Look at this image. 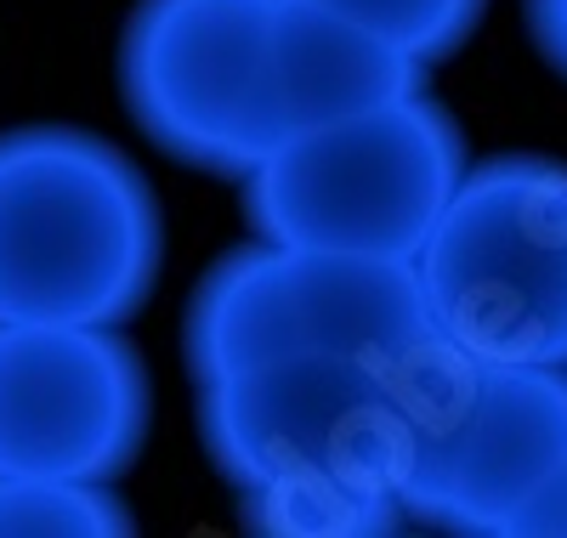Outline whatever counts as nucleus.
<instances>
[{
  "instance_id": "1",
  "label": "nucleus",
  "mask_w": 567,
  "mask_h": 538,
  "mask_svg": "<svg viewBox=\"0 0 567 538\" xmlns=\"http://www.w3.org/2000/svg\"><path fill=\"white\" fill-rule=\"evenodd\" d=\"M165 272L159 193L80 125L0 131V323L125 329Z\"/></svg>"
},
{
  "instance_id": "2",
  "label": "nucleus",
  "mask_w": 567,
  "mask_h": 538,
  "mask_svg": "<svg viewBox=\"0 0 567 538\" xmlns=\"http://www.w3.org/2000/svg\"><path fill=\"white\" fill-rule=\"evenodd\" d=\"M471 148L432 91L336 125L290 131L239 182L256 238L414 261L443 221Z\"/></svg>"
},
{
  "instance_id": "3",
  "label": "nucleus",
  "mask_w": 567,
  "mask_h": 538,
  "mask_svg": "<svg viewBox=\"0 0 567 538\" xmlns=\"http://www.w3.org/2000/svg\"><path fill=\"white\" fill-rule=\"evenodd\" d=\"M437 334L414 261L256 238L227 250L187 296L182 363L216 380L272 358H414Z\"/></svg>"
},
{
  "instance_id": "4",
  "label": "nucleus",
  "mask_w": 567,
  "mask_h": 538,
  "mask_svg": "<svg viewBox=\"0 0 567 538\" xmlns=\"http://www.w3.org/2000/svg\"><path fill=\"white\" fill-rule=\"evenodd\" d=\"M414 267L449 346L488 363H567V159H477Z\"/></svg>"
},
{
  "instance_id": "5",
  "label": "nucleus",
  "mask_w": 567,
  "mask_h": 538,
  "mask_svg": "<svg viewBox=\"0 0 567 538\" xmlns=\"http://www.w3.org/2000/svg\"><path fill=\"white\" fill-rule=\"evenodd\" d=\"M414 358H272L194 385L199 448L233 487L369 476L398 482L425 363Z\"/></svg>"
},
{
  "instance_id": "6",
  "label": "nucleus",
  "mask_w": 567,
  "mask_h": 538,
  "mask_svg": "<svg viewBox=\"0 0 567 538\" xmlns=\"http://www.w3.org/2000/svg\"><path fill=\"white\" fill-rule=\"evenodd\" d=\"M567 454V369L488 363L443 346L425 363L398 494L414 527L505 538Z\"/></svg>"
},
{
  "instance_id": "7",
  "label": "nucleus",
  "mask_w": 567,
  "mask_h": 538,
  "mask_svg": "<svg viewBox=\"0 0 567 538\" xmlns=\"http://www.w3.org/2000/svg\"><path fill=\"white\" fill-rule=\"evenodd\" d=\"M272 18L278 0H136L114 58L131 125L187 170L245 182L290 136Z\"/></svg>"
},
{
  "instance_id": "8",
  "label": "nucleus",
  "mask_w": 567,
  "mask_h": 538,
  "mask_svg": "<svg viewBox=\"0 0 567 538\" xmlns=\"http://www.w3.org/2000/svg\"><path fill=\"white\" fill-rule=\"evenodd\" d=\"M154 431V374L109 323H0V476L120 482Z\"/></svg>"
},
{
  "instance_id": "9",
  "label": "nucleus",
  "mask_w": 567,
  "mask_h": 538,
  "mask_svg": "<svg viewBox=\"0 0 567 538\" xmlns=\"http://www.w3.org/2000/svg\"><path fill=\"white\" fill-rule=\"evenodd\" d=\"M272 91L284 131L336 125L425 91V63L323 0H278Z\"/></svg>"
},
{
  "instance_id": "10",
  "label": "nucleus",
  "mask_w": 567,
  "mask_h": 538,
  "mask_svg": "<svg viewBox=\"0 0 567 538\" xmlns=\"http://www.w3.org/2000/svg\"><path fill=\"white\" fill-rule=\"evenodd\" d=\"M239 527L261 538H386L414 527L398 482L301 476L239 487Z\"/></svg>"
},
{
  "instance_id": "11",
  "label": "nucleus",
  "mask_w": 567,
  "mask_h": 538,
  "mask_svg": "<svg viewBox=\"0 0 567 538\" xmlns=\"http://www.w3.org/2000/svg\"><path fill=\"white\" fill-rule=\"evenodd\" d=\"M125 538L136 532L114 482L80 476H0V538Z\"/></svg>"
},
{
  "instance_id": "12",
  "label": "nucleus",
  "mask_w": 567,
  "mask_h": 538,
  "mask_svg": "<svg viewBox=\"0 0 567 538\" xmlns=\"http://www.w3.org/2000/svg\"><path fill=\"white\" fill-rule=\"evenodd\" d=\"M323 7H336V12L369 23L374 34L398 40L425 69L449 63L488 18V0H323Z\"/></svg>"
},
{
  "instance_id": "13",
  "label": "nucleus",
  "mask_w": 567,
  "mask_h": 538,
  "mask_svg": "<svg viewBox=\"0 0 567 538\" xmlns=\"http://www.w3.org/2000/svg\"><path fill=\"white\" fill-rule=\"evenodd\" d=\"M505 538H567V454H561V465L534 487V499L511 516Z\"/></svg>"
},
{
  "instance_id": "14",
  "label": "nucleus",
  "mask_w": 567,
  "mask_h": 538,
  "mask_svg": "<svg viewBox=\"0 0 567 538\" xmlns=\"http://www.w3.org/2000/svg\"><path fill=\"white\" fill-rule=\"evenodd\" d=\"M523 23H528L539 63L556 80H567V0H523Z\"/></svg>"
},
{
  "instance_id": "15",
  "label": "nucleus",
  "mask_w": 567,
  "mask_h": 538,
  "mask_svg": "<svg viewBox=\"0 0 567 538\" xmlns=\"http://www.w3.org/2000/svg\"><path fill=\"white\" fill-rule=\"evenodd\" d=\"M561 369H567V363H561Z\"/></svg>"
}]
</instances>
